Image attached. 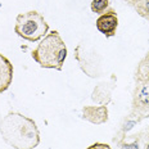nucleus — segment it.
<instances>
[{"label": "nucleus", "mask_w": 149, "mask_h": 149, "mask_svg": "<svg viewBox=\"0 0 149 149\" xmlns=\"http://www.w3.org/2000/svg\"><path fill=\"white\" fill-rule=\"evenodd\" d=\"M125 149H138V145H136V144H132V145H126Z\"/></svg>", "instance_id": "1a4fd4ad"}, {"label": "nucleus", "mask_w": 149, "mask_h": 149, "mask_svg": "<svg viewBox=\"0 0 149 149\" xmlns=\"http://www.w3.org/2000/svg\"><path fill=\"white\" fill-rule=\"evenodd\" d=\"M147 149H149V145H148V147H147Z\"/></svg>", "instance_id": "9d476101"}, {"label": "nucleus", "mask_w": 149, "mask_h": 149, "mask_svg": "<svg viewBox=\"0 0 149 149\" xmlns=\"http://www.w3.org/2000/svg\"><path fill=\"white\" fill-rule=\"evenodd\" d=\"M86 149H112L108 144H104V143H95V144L90 145Z\"/></svg>", "instance_id": "0eeeda50"}, {"label": "nucleus", "mask_w": 149, "mask_h": 149, "mask_svg": "<svg viewBox=\"0 0 149 149\" xmlns=\"http://www.w3.org/2000/svg\"><path fill=\"white\" fill-rule=\"evenodd\" d=\"M140 98H141V100L144 102V103H148V102H149V89L145 88L144 90H143Z\"/></svg>", "instance_id": "6e6552de"}, {"label": "nucleus", "mask_w": 149, "mask_h": 149, "mask_svg": "<svg viewBox=\"0 0 149 149\" xmlns=\"http://www.w3.org/2000/svg\"><path fill=\"white\" fill-rule=\"evenodd\" d=\"M117 26H118V18L113 12L102 14L97 19V29L107 37H111L116 33Z\"/></svg>", "instance_id": "20e7f679"}, {"label": "nucleus", "mask_w": 149, "mask_h": 149, "mask_svg": "<svg viewBox=\"0 0 149 149\" xmlns=\"http://www.w3.org/2000/svg\"><path fill=\"white\" fill-rule=\"evenodd\" d=\"M108 7V0H93L91 1V10L94 13H100Z\"/></svg>", "instance_id": "423d86ee"}, {"label": "nucleus", "mask_w": 149, "mask_h": 149, "mask_svg": "<svg viewBox=\"0 0 149 149\" xmlns=\"http://www.w3.org/2000/svg\"><path fill=\"white\" fill-rule=\"evenodd\" d=\"M13 64L7 57L0 54V93L7 91L13 81Z\"/></svg>", "instance_id": "39448f33"}, {"label": "nucleus", "mask_w": 149, "mask_h": 149, "mask_svg": "<svg viewBox=\"0 0 149 149\" xmlns=\"http://www.w3.org/2000/svg\"><path fill=\"white\" fill-rule=\"evenodd\" d=\"M49 31V24L46 23L41 14L36 10L21 13L15 18L14 32L19 37L31 42H36L44 39Z\"/></svg>", "instance_id": "7ed1b4c3"}, {"label": "nucleus", "mask_w": 149, "mask_h": 149, "mask_svg": "<svg viewBox=\"0 0 149 149\" xmlns=\"http://www.w3.org/2000/svg\"><path fill=\"white\" fill-rule=\"evenodd\" d=\"M33 61L42 68L61 71L67 57V46L58 31H52L32 52Z\"/></svg>", "instance_id": "f03ea898"}, {"label": "nucleus", "mask_w": 149, "mask_h": 149, "mask_svg": "<svg viewBox=\"0 0 149 149\" xmlns=\"http://www.w3.org/2000/svg\"><path fill=\"white\" fill-rule=\"evenodd\" d=\"M0 134L14 149H35L40 144V132L33 120L17 112L0 121Z\"/></svg>", "instance_id": "f257e3e1"}]
</instances>
